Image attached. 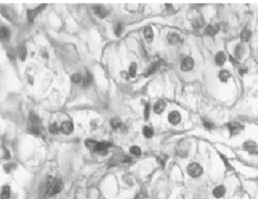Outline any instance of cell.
Returning a JSON list of instances; mask_svg holds the SVG:
<instances>
[{"label":"cell","mask_w":258,"mask_h":199,"mask_svg":"<svg viewBox=\"0 0 258 199\" xmlns=\"http://www.w3.org/2000/svg\"><path fill=\"white\" fill-rule=\"evenodd\" d=\"M63 188V182L60 178H49L48 181V186H47V192L49 196H54L61 192Z\"/></svg>","instance_id":"1"},{"label":"cell","mask_w":258,"mask_h":199,"mask_svg":"<svg viewBox=\"0 0 258 199\" xmlns=\"http://www.w3.org/2000/svg\"><path fill=\"white\" fill-rule=\"evenodd\" d=\"M188 174L193 178L200 177L203 172V168L198 163H191L188 166Z\"/></svg>","instance_id":"2"},{"label":"cell","mask_w":258,"mask_h":199,"mask_svg":"<svg viewBox=\"0 0 258 199\" xmlns=\"http://www.w3.org/2000/svg\"><path fill=\"white\" fill-rule=\"evenodd\" d=\"M227 127L230 130V135H236L238 134L241 130L244 129V126L238 122H231L227 124Z\"/></svg>","instance_id":"3"},{"label":"cell","mask_w":258,"mask_h":199,"mask_svg":"<svg viewBox=\"0 0 258 199\" xmlns=\"http://www.w3.org/2000/svg\"><path fill=\"white\" fill-rule=\"evenodd\" d=\"M194 67V60L190 58V57H187L185 58L182 62H181V68L182 70L184 71H188L191 70Z\"/></svg>","instance_id":"4"},{"label":"cell","mask_w":258,"mask_h":199,"mask_svg":"<svg viewBox=\"0 0 258 199\" xmlns=\"http://www.w3.org/2000/svg\"><path fill=\"white\" fill-rule=\"evenodd\" d=\"M73 129H74L73 124L71 123V121H64L61 124V126H60V130L65 135L71 134L73 131Z\"/></svg>","instance_id":"5"},{"label":"cell","mask_w":258,"mask_h":199,"mask_svg":"<svg viewBox=\"0 0 258 199\" xmlns=\"http://www.w3.org/2000/svg\"><path fill=\"white\" fill-rule=\"evenodd\" d=\"M168 119L170 121V123L172 124H177L180 123L181 121V114L176 112V111H173L171 112L170 114H169V117H168Z\"/></svg>","instance_id":"6"},{"label":"cell","mask_w":258,"mask_h":199,"mask_svg":"<svg viewBox=\"0 0 258 199\" xmlns=\"http://www.w3.org/2000/svg\"><path fill=\"white\" fill-rule=\"evenodd\" d=\"M47 6V4H42L38 8H36L35 10H28V18L30 21H34V19L35 18V16H37V14L39 12H41L42 10Z\"/></svg>","instance_id":"7"},{"label":"cell","mask_w":258,"mask_h":199,"mask_svg":"<svg viewBox=\"0 0 258 199\" xmlns=\"http://www.w3.org/2000/svg\"><path fill=\"white\" fill-rule=\"evenodd\" d=\"M244 149L248 152H250L251 154H255V153H258V147L256 143L254 142H246L245 144H244Z\"/></svg>","instance_id":"8"},{"label":"cell","mask_w":258,"mask_h":199,"mask_svg":"<svg viewBox=\"0 0 258 199\" xmlns=\"http://www.w3.org/2000/svg\"><path fill=\"white\" fill-rule=\"evenodd\" d=\"M165 107H166V105H165L164 101H162V100H159V101H158L157 102L155 103V105H154V112H155L156 113H158V114L162 113V112H164V110L165 109Z\"/></svg>","instance_id":"9"},{"label":"cell","mask_w":258,"mask_h":199,"mask_svg":"<svg viewBox=\"0 0 258 199\" xmlns=\"http://www.w3.org/2000/svg\"><path fill=\"white\" fill-rule=\"evenodd\" d=\"M225 193V188L224 185H219L216 188H214V190L213 191V195L216 198H220L224 197Z\"/></svg>","instance_id":"10"},{"label":"cell","mask_w":258,"mask_h":199,"mask_svg":"<svg viewBox=\"0 0 258 199\" xmlns=\"http://www.w3.org/2000/svg\"><path fill=\"white\" fill-rule=\"evenodd\" d=\"M93 10H94L95 14L98 17H100V18H104L105 16L108 15V12H107V10H106V9H105L104 7L97 5V6L94 7Z\"/></svg>","instance_id":"11"},{"label":"cell","mask_w":258,"mask_h":199,"mask_svg":"<svg viewBox=\"0 0 258 199\" xmlns=\"http://www.w3.org/2000/svg\"><path fill=\"white\" fill-rule=\"evenodd\" d=\"M219 30V26L218 24H211L206 28V34L208 35H215Z\"/></svg>","instance_id":"12"},{"label":"cell","mask_w":258,"mask_h":199,"mask_svg":"<svg viewBox=\"0 0 258 199\" xmlns=\"http://www.w3.org/2000/svg\"><path fill=\"white\" fill-rule=\"evenodd\" d=\"M244 46L242 44H237L236 46V48H235V57L237 59H240L243 58V56L244 54Z\"/></svg>","instance_id":"13"},{"label":"cell","mask_w":258,"mask_h":199,"mask_svg":"<svg viewBox=\"0 0 258 199\" xmlns=\"http://www.w3.org/2000/svg\"><path fill=\"white\" fill-rule=\"evenodd\" d=\"M225 60H226V57H225V54L223 52L218 53L216 56H215V62H216L218 65H223Z\"/></svg>","instance_id":"14"},{"label":"cell","mask_w":258,"mask_h":199,"mask_svg":"<svg viewBox=\"0 0 258 199\" xmlns=\"http://www.w3.org/2000/svg\"><path fill=\"white\" fill-rule=\"evenodd\" d=\"M168 41L171 44H177L179 41H180V37H179V34H175V33H170L168 34L167 36Z\"/></svg>","instance_id":"15"},{"label":"cell","mask_w":258,"mask_h":199,"mask_svg":"<svg viewBox=\"0 0 258 199\" xmlns=\"http://www.w3.org/2000/svg\"><path fill=\"white\" fill-rule=\"evenodd\" d=\"M144 35L148 42H152L153 39V32L151 27H146L144 30Z\"/></svg>","instance_id":"16"},{"label":"cell","mask_w":258,"mask_h":199,"mask_svg":"<svg viewBox=\"0 0 258 199\" xmlns=\"http://www.w3.org/2000/svg\"><path fill=\"white\" fill-rule=\"evenodd\" d=\"M10 197V186L5 185L2 188L1 199H9Z\"/></svg>","instance_id":"17"},{"label":"cell","mask_w":258,"mask_h":199,"mask_svg":"<svg viewBox=\"0 0 258 199\" xmlns=\"http://www.w3.org/2000/svg\"><path fill=\"white\" fill-rule=\"evenodd\" d=\"M153 130L152 128L149 127V126H144L143 127V135L146 138H152L153 137Z\"/></svg>","instance_id":"18"},{"label":"cell","mask_w":258,"mask_h":199,"mask_svg":"<svg viewBox=\"0 0 258 199\" xmlns=\"http://www.w3.org/2000/svg\"><path fill=\"white\" fill-rule=\"evenodd\" d=\"M0 36H1V40L4 41L7 40L10 36V30L8 29L7 27H2L0 29Z\"/></svg>","instance_id":"19"},{"label":"cell","mask_w":258,"mask_h":199,"mask_svg":"<svg viewBox=\"0 0 258 199\" xmlns=\"http://www.w3.org/2000/svg\"><path fill=\"white\" fill-rule=\"evenodd\" d=\"M251 32L248 29H244L241 33V41L244 42H247L251 39Z\"/></svg>","instance_id":"20"},{"label":"cell","mask_w":258,"mask_h":199,"mask_svg":"<svg viewBox=\"0 0 258 199\" xmlns=\"http://www.w3.org/2000/svg\"><path fill=\"white\" fill-rule=\"evenodd\" d=\"M219 79L222 81V82H226L229 78L230 77V72L228 71V70H221L220 72H219Z\"/></svg>","instance_id":"21"},{"label":"cell","mask_w":258,"mask_h":199,"mask_svg":"<svg viewBox=\"0 0 258 199\" xmlns=\"http://www.w3.org/2000/svg\"><path fill=\"white\" fill-rule=\"evenodd\" d=\"M110 124H111L113 129H118L119 127H120V125H121V120L119 118H114L110 121Z\"/></svg>","instance_id":"22"},{"label":"cell","mask_w":258,"mask_h":199,"mask_svg":"<svg viewBox=\"0 0 258 199\" xmlns=\"http://www.w3.org/2000/svg\"><path fill=\"white\" fill-rule=\"evenodd\" d=\"M83 82H84V86H89L93 82V77H92V75H91V74L89 71H87L86 76L84 78Z\"/></svg>","instance_id":"23"},{"label":"cell","mask_w":258,"mask_h":199,"mask_svg":"<svg viewBox=\"0 0 258 199\" xmlns=\"http://www.w3.org/2000/svg\"><path fill=\"white\" fill-rule=\"evenodd\" d=\"M29 120L32 123V124H39V123H40V118H39L38 115L35 114V112H30Z\"/></svg>","instance_id":"24"},{"label":"cell","mask_w":258,"mask_h":199,"mask_svg":"<svg viewBox=\"0 0 258 199\" xmlns=\"http://www.w3.org/2000/svg\"><path fill=\"white\" fill-rule=\"evenodd\" d=\"M59 130H60V128H59L58 124L56 123H53L50 124V126H49V131H50V133L57 135V134L59 132Z\"/></svg>","instance_id":"25"},{"label":"cell","mask_w":258,"mask_h":199,"mask_svg":"<svg viewBox=\"0 0 258 199\" xmlns=\"http://www.w3.org/2000/svg\"><path fill=\"white\" fill-rule=\"evenodd\" d=\"M136 73H137V64L135 63H133L129 67V75L131 77H135Z\"/></svg>","instance_id":"26"},{"label":"cell","mask_w":258,"mask_h":199,"mask_svg":"<svg viewBox=\"0 0 258 199\" xmlns=\"http://www.w3.org/2000/svg\"><path fill=\"white\" fill-rule=\"evenodd\" d=\"M130 152L131 154L135 155V156H140L141 155V149H140V147L138 146H133L130 148Z\"/></svg>","instance_id":"27"},{"label":"cell","mask_w":258,"mask_h":199,"mask_svg":"<svg viewBox=\"0 0 258 199\" xmlns=\"http://www.w3.org/2000/svg\"><path fill=\"white\" fill-rule=\"evenodd\" d=\"M26 53H27V52H26L25 47L24 46L20 47L19 49H18V54H19V57L21 58L22 60H24L26 58Z\"/></svg>","instance_id":"28"},{"label":"cell","mask_w":258,"mask_h":199,"mask_svg":"<svg viewBox=\"0 0 258 199\" xmlns=\"http://www.w3.org/2000/svg\"><path fill=\"white\" fill-rule=\"evenodd\" d=\"M158 66H159V64L158 63H155V64H152L151 66H150V68L148 69V71H147V75H152V74H153L154 72L157 70V69L158 68Z\"/></svg>","instance_id":"29"},{"label":"cell","mask_w":258,"mask_h":199,"mask_svg":"<svg viewBox=\"0 0 258 199\" xmlns=\"http://www.w3.org/2000/svg\"><path fill=\"white\" fill-rule=\"evenodd\" d=\"M115 33L116 36H120L122 33V24L121 23H117L115 27Z\"/></svg>","instance_id":"30"},{"label":"cell","mask_w":258,"mask_h":199,"mask_svg":"<svg viewBox=\"0 0 258 199\" xmlns=\"http://www.w3.org/2000/svg\"><path fill=\"white\" fill-rule=\"evenodd\" d=\"M71 82H73L74 83H78L82 81V76L79 74H74L71 75Z\"/></svg>","instance_id":"31"},{"label":"cell","mask_w":258,"mask_h":199,"mask_svg":"<svg viewBox=\"0 0 258 199\" xmlns=\"http://www.w3.org/2000/svg\"><path fill=\"white\" fill-rule=\"evenodd\" d=\"M149 113H150V105L146 104V107H145V119L146 120H148L149 118Z\"/></svg>","instance_id":"32"},{"label":"cell","mask_w":258,"mask_h":199,"mask_svg":"<svg viewBox=\"0 0 258 199\" xmlns=\"http://www.w3.org/2000/svg\"><path fill=\"white\" fill-rule=\"evenodd\" d=\"M204 126H205L207 129L211 130L212 128H213V124L211 123V122H208V121H205V122H204Z\"/></svg>","instance_id":"33"},{"label":"cell","mask_w":258,"mask_h":199,"mask_svg":"<svg viewBox=\"0 0 258 199\" xmlns=\"http://www.w3.org/2000/svg\"><path fill=\"white\" fill-rule=\"evenodd\" d=\"M135 199H145V198H144V196H143L142 193H140V194H138V195L136 196Z\"/></svg>","instance_id":"34"},{"label":"cell","mask_w":258,"mask_h":199,"mask_svg":"<svg viewBox=\"0 0 258 199\" xmlns=\"http://www.w3.org/2000/svg\"><path fill=\"white\" fill-rule=\"evenodd\" d=\"M257 154H258V153H257Z\"/></svg>","instance_id":"35"}]
</instances>
